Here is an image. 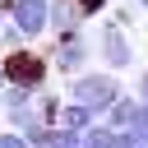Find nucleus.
<instances>
[{"label": "nucleus", "mask_w": 148, "mask_h": 148, "mask_svg": "<svg viewBox=\"0 0 148 148\" xmlns=\"http://www.w3.org/2000/svg\"><path fill=\"white\" fill-rule=\"evenodd\" d=\"M125 92V83H120V74L116 69H83V74H74V79H65V97H74V102H83V106H92L97 116H106V106L116 102Z\"/></svg>", "instance_id": "obj_1"}, {"label": "nucleus", "mask_w": 148, "mask_h": 148, "mask_svg": "<svg viewBox=\"0 0 148 148\" xmlns=\"http://www.w3.org/2000/svg\"><path fill=\"white\" fill-rule=\"evenodd\" d=\"M5 18H9V37L18 42H37L51 32V0H0Z\"/></svg>", "instance_id": "obj_2"}, {"label": "nucleus", "mask_w": 148, "mask_h": 148, "mask_svg": "<svg viewBox=\"0 0 148 148\" xmlns=\"http://www.w3.org/2000/svg\"><path fill=\"white\" fill-rule=\"evenodd\" d=\"M5 79L42 92V88H46V79H51V56H37V51H32V42H18V46L5 56Z\"/></svg>", "instance_id": "obj_3"}, {"label": "nucleus", "mask_w": 148, "mask_h": 148, "mask_svg": "<svg viewBox=\"0 0 148 148\" xmlns=\"http://www.w3.org/2000/svg\"><path fill=\"white\" fill-rule=\"evenodd\" d=\"M92 46H97V60H102L106 69H116V74H125V69L134 65V42H130V28H125V23H116V18H106V23L97 28Z\"/></svg>", "instance_id": "obj_4"}, {"label": "nucleus", "mask_w": 148, "mask_h": 148, "mask_svg": "<svg viewBox=\"0 0 148 148\" xmlns=\"http://www.w3.org/2000/svg\"><path fill=\"white\" fill-rule=\"evenodd\" d=\"M46 56H51V74L74 79V74H83V69H88V56H97V46H92L83 32H74V37H65V42H56Z\"/></svg>", "instance_id": "obj_5"}, {"label": "nucleus", "mask_w": 148, "mask_h": 148, "mask_svg": "<svg viewBox=\"0 0 148 148\" xmlns=\"http://www.w3.org/2000/svg\"><path fill=\"white\" fill-rule=\"evenodd\" d=\"M83 23H88V14H83L79 0H51V37H56V42L83 32Z\"/></svg>", "instance_id": "obj_6"}, {"label": "nucleus", "mask_w": 148, "mask_h": 148, "mask_svg": "<svg viewBox=\"0 0 148 148\" xmlns=\"http://www.w3.org/2000/svg\"><path fill=\"white\" fill-rule=\"evenodd\" d=\"M134 111H139V92H120V97H116V102L106 106V116H102V120H106L111 130H130Z\"/></svg>", "instance_id": "obj_7"}, {"label": "nucleus", "mask_w": 148, "mask_h": 148, "mask_svg": "<svg viewBox=\"0 0 148 148\" xmlns=\"http://www.w3.org/2000/svg\"><path fill=\"white\" fill-rule=\"evenodd\" d=\"M83 148H125V139H120V130H111L106 120H92V125L83 130Z\"/></svg>", "instance_id": "obj_8"}, {"label": "nucleus", "mask_w": 148, "mask_h": 148, "mask_svg": "<svg viewBox=\"0 0 148 148\" xmlns=\"http://www.w3.org/2000/svg\"><path fill=\"white\" fill-rule=\"evenodd\" d=\"M92 120H102L92 106H83V102H74V97H65V111H60V125H74V130H88Z\"/></svg>", "instance_id": "obj_9"}, {"label": "nucleus", "mask_w": 148, "mask_h": 148, "mask_svg": "<svg viewBox=\"0 0 148 148\" xmlns=\"http://www.w3.org/2000/svg\"><path fill=\"white\" fill-rule=\"evenodd\" d=\"M0 148H32V143H28V134H23V130H14V125H9V130H0Z\"/></svg>", "instance_id": "obj_10"}, {"label": "nucleus", "mask_w": 148, "mask_h": 148, "mask_svg": "<svg viewBox=\"0 0 148 148\" xmlns=\"http://www.w3.org/2000/svg\"><path fill=\"white\" fill-rule=\"evenodd\" d=\"M79 5H83V14L92 18V14H102V9H106V5H116V0H79Z\"/></svg>", "instance_id": "obj_11"}, {"label": "nucleus", "mask_w": 148, "mask_h": 148, "mask_svg": "<svg viewBox=\"0 0 148 148\" xmlns=\"http://www.w3.org/2000/svg\"><path fill=\"white\" fill-rule=\"evenodd\" d=\"M134 92H139V102H148V69L134 74Z\"/></svg>", "instance_id": "obj_12"}, {"label": "nucleus", "mask_w": 148, "mask_h": 148, "mask_svg": "<svg viewBox=\"0 0 148 148\" xmlns=\"http://www.w3.org/2000/svg\"><path fill=\"white\" fill-rule=\"evenodd\" d=\"M14 37H9V18H5V9H0V46H9Z\"/></svg>", "instance_id": "obj_13"}, {"label": "nucleus", "mask_w": 148, "mask_h": 148, "mask_svg": "<svg viewBox=\"0 0 148 148\" xmlns=\"http://www.w3.org/2000/svg\"><path fill=\"white\" fill-rule=\"evenodd\" d=\"M134 5H139V9H143V14H148V0H134Z\"/></svg>", "instance_id": "obj_14"}, {"label": "nucleus", "mask_w": 148, "mask_h": 148, "mask_svg": "<svg viewBox=\"0 0 148 148\" xmlns=\"http://www.w3.org/2000/svg\"><path fill=\"white\" fill-rule=\"evenodd\" d=\"M143 148H148V143H143Z\"/></svg>", "instance_id": "obj_15"}]
</instances>
